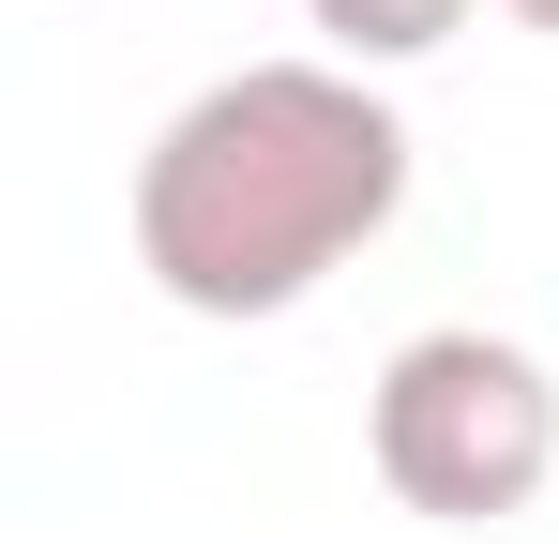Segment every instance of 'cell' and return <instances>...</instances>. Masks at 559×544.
Masks as SVG:
<instances>
[{
    "mask_svg": "<svg viewBox=\"0 0 559 544\" xmlns=\"http://www.w3.org/2000/svg\"><path fill=\"white\" fill-rule=\"evenodd\" d=\"M378 484L439 530H499L559 484V378L514 333H408L364 393Z\"/></svg>",
    "mask_w": 559,
    "mask_h": 544,
    "instance_id": "7a4b0ae2",
    "label": "cell"
},
{
    "mask_svg": "<svg viewBox=\"0 0 559 544\" xmlns=\"http://www.w3.org/2000/svg\"><path fill=\"white\" fill-rule=\"evenodd\" d=\"M514 15H530V31H559V0H514Z\"/></svg>",
    "mask_w": 559,
    "mask_h": 544,
    "instance_id": "277c9868",
    "label": "cell"
},
{
    "mask_svg": "<svg viewBox=\"0 0 559 544\" xmlns=\"http://www.w3.org/2000/svg\"><path fill=\"white\" fill-rule=\"evenodd\" d=\"M302 15H318V46H333V61H424V46H454L468 31V0H302Z\"/></svg>",
    "mask_w": 559,
    "mask_h": 544,
    "instance_id": "3957f363",
    "label": "cell"
},
{
    "mask_svg": "<svg viewBox=\"0 0 559 544\" xmlns=\"http://www.w3.org/2000/svg\"><path fill=\"white\" fill-rule=\"evenodd\" d=\"M408 212V121L364 61H242L136 152V272L182 318H287Z\"/></svg>",
    "mask_w": 559,
    "mask_h": 544,
    "instance_id": "6da1fadb",
    "label": "cell"
}]
</instances>
